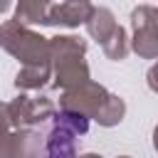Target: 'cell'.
I'll list each match as a JSON object with an SVG mask.
<instances>
[{"mask_svg":"<svg viewBox=\"0 0 158 158\" xmlns=\"http://www.w3.org/2000/svg\"><path fill=\"white\" fill-rule=\"evenodd\" d=\"M143 7V15L148 17V22L156 27V32H158V7L156 5H141Z\"/></svg>","mask_w":158,"mask_h":158,"instance_id":"15","label":"cell"},{"mask_svg":"<svg viewBox=\"0 0 158 158\" xmlns=\"http://www.w3.org/2000/svg\"><path fill=\"white\" fill-rule=\"evenodd\" d=\"M146 81H148V89L158 94V62H156V64L148 69V74H146Z\"/></svg>","mask_w":158,"mask_h":158,"instance_id":"14","label":"cell"},{"mask_svg":"<svg viewBox=\"0 0 158 158\" xmlns=\"http://www.w3.org/2000/svg\"><path fill=\"white\" fill-rule=\"evenodd\" d=\"M153 148H156V151H158V126H156V128H153Z\"/></svg>","mask_w":158,"mask_h":158,"instance_id":"17","label":"cell"},{"mask_svg":"<svg viewBox=\"0 0 158 158\" xmlns=\"http://www.w3.org/2000/svg\"><path fill=\"white\" fill-rule=\"evenodd\" d=\"M49 10V0H17L15 17L22 25H44V15Z\"/></svg>","mask_w":158,"mask_h":158,"instance_id":"11","label":"cell"},{"mask_svg":"<svg viewBox=\"0 0 158 158\" xmlns=\"http://www.w3.org/2000/svg\"><path fill=\"white\" fill-rule=\"evenodd\" d=\"M59 116L64 118V123L77 133V136H84L89 131V118L84 114H77V111H67V109H59Z\"/></svg>","mask_w":158,"mask_h":158,"instance_id":"13","label":"cell"},{"mask_svg":"<svg viewBox=\"0 0 158 158\" xmlns=\"http://www.w3.org/2000/svg\"><path fill=\"white\" fill-rule=\"evenodd\" d=\"M10 2H12V0H0V15L10 10Z\"/></svg>","mask_w":158,"mask_h":158,"instance_id":"16","label":"cell"},{"mask_svg":"<svg viewBox=\"0 0 158 158\" xmlns=\"http://www.w3.org/2000/svg\"><path fill=\"white\" fill-rule=\"evenodd\" d=\"M52 77V64L44 62V64H25L17 77H15V86L20 91H37L42 89Z\"/></svg>","mask_w":158,"mask_h":158,"instance_id":"10","label":"cell"},{"mask_svg":"<svg viewBox=\"0 0 158 158\" xmlns=\"http://www.w3.org/2000/svg\"><path fill=\"white\" fill-rule=\"evenodd\" d=\"M131 27H133V37L128 40L131 49L143 59H158V32L143 15L141 5L131 12Z\"/></svg>","mask_w":158,"mask_h":158,"instance_id":"7","label":"cell"},{"mask_svg":"<svg viewBox=\"0 0 158 158\" xmlns=\"http://www.w3.org/2000/svg\"><path fill=\"white\" fill-rule=\"evenodd\" d=\"M101 49H104V54L109 57V59H114V62H121L126 54H128V49H131V42H128V35H126V30L118 25L116 30H114V35L101 44Z\"/></svg>","mask_w":158,"mask_h":158,"instance_id":"12","label":"cell"},{"mask_svg":"<svg viewBox=\"0 0 158 158\" xmlns=\"http://www.w3.org/2000/svg\"><path fill=\"white\" fill-rule=\"evenodd\" d=\"M94 5L89 0H64L59 5H49L44 15L47 27H79L89 20Z\"/></svg>","mask_w":158,"mask_h":158,"instance_id":"6","label":"cell"},{"mask_svg":"<svg viewBox=\"0 0 158 158\" xmlns=\"http://www.w3.org/2000/svg\"><path fill=\"white\" fill-rule=\"evenodd\" d=\"M118 158H131V156H118Z\"/></svg>","mask_w":158,"mask_h":158,"instance_id":"19","label":"cell"},{"mask_svg":"<svg viewBox=\"0 0 158 158\" xmlns=\"http://www.w3.org/2000/svg\"><path fill=\"white\" fill-rule=\"evenodd\" d=\"M59 109L84 114L89 121H96L104 128L118 126L126 116V101L91 79L74 89H64L59 96Z\"/></svg>","mask_w":158,"mask_h":158,"instance_id":"1","label":"cell"},{"mask_svg":"<svg viewBox=\"0 0 158 158\" xmlns=\"http://www.w3.org/2000/svg\"><path fill=\"white\" fill-rule=\"evenodd\" d=\"M7 114L15 128H35L42 126L44 121H49L57 109L52 104V99L47 96H35V94H20L17 99H12L7 104Z\"/></svg>","mask_w":158,"mask_h":158,"instance_id":"5","label":"cell"},{"mask_svg":"<svg viewBox=\"0 0 158 158\" xmlns=\"http://www.w3.org/2000/svg\"><path fill=\"white\" fill-rule=\"evenodd\" d=\"M27 128H15L7 114V104H0V158H22Z\"/></svg>","mask_w":158,"mask_h":158,"instance_id":"8","label":"cell"},{"mask_svg":"<svg viewBox=\"0 0 158 158\" xmlns=\"http://www.w3.org/2000/svg\"><path fill=\"white\" fill-rule=\"evenodd\" d=\"M22 158H77V133L64 123L59 111L42 126L27 128Z\"/></svg>","mask_w":158,"mask_h":158,"instance_id":"3","label":"cell"},{"mask_svg":"<svg viewBox=\"0 0 158 158\" xmlns=\"http://www.w3.org/2000/svg\"><path fill=\"white\" fill-rule=\"evenodd\" d=\"M84 54H86V40H81L77 35L49 37V64L54 72L57 89H62V91L74 89L91 79Z\"/></svg>","mask_w":158,"mask_h":158,"instance_id":"2","label":"cell"},{"mask_svg":"<svg viewBox=\"0 0 158 158\" xmlns=\"http://www.w3.org/2000/svg\"><path fill=\"white\" fill-rule=\"evenodd\" d=\"M0 47L15 59H20L22 67L49 62V40L32 32L17 20H7L0 25Z\"/></svg>","mask_w":158,"mask_h":158,"instance_id":"4","label":"cell"},{"mask_svg":"<svg viewBox=\"0 0 158 158\" xmlns=\"http://www.w3.org/2000/svg\"><path fill=\"white\" fill-rule=\"evenodd\" d=\"M77 158H104V156H99V153H84V156H77Z\"/></svg>","mask_w":158,"mask_h":158,"instance_id":"18","label":"cell"},{"mask_svg":"<svg viewBox=\"0 0 158 158\" xmlns=\"http://www.w3.org/2000/svg\"><path fill=\"white\" fill-rule=\"evenodd\" d=\"M84 25H86L89 37L96 40L99 44H104V42L114 35V30L118 27V22H116V17H114V12H111L109 7H94L91 15H89V20H86Z\"/></svg>","mask_w":158,"mask_h":158,"instance_id":"9","label":"cell"}]
</instances>
